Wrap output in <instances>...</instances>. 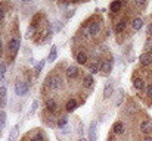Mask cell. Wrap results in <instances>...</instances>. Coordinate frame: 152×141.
Wrapping results in <instances>:
<instances>
[{"instance_id": "6da1fadb", "label": "cell", "mask_w": 152, "mask_h": 141, "mask_svg": "<svg viewBox=\"0 0 152 141\" xmlns=\"http://www.w3.org/2000/svg\"><path fill=\"white\" fill-rule=\"evenodd\" d=\"M48 85H49V88H50V90H58V88H61L62 81H61V78H59V77H50V78H49V81H48Z\"/></svg>"}, {"instance_id": "7a4b0ae2", "label": "cell", "mask_w": 152, "mask_h": 141, "mask_svg": "<svg viewBox=\"0 0 152 141\" xmlns=\"http://www.w3.org/2000/svg\"><path fill=\"white\" fill-rule=\"evenodd\" d=\"M15 93L18 94V95H27L28 93V85L25 84V82H16V85H15Z\"/></svg>"}, {"instance_id": "3957f363", "label": "cell", "mask_w": 152, "mask_h": 141, "mask_svg": "<svg viewBox=\"0 0 152 141\" xmlns=\"http://www.w3.org/2000/svg\"><path fill=\"white\" fill-rule=\"evenodd\" d=\"M78 72H80V69H78V66H74V65H71V66H68V69H66V78L68 80H74V78H77L78 77Z\"/></svg>"}, {"instance_id": "277c9868", "label": "cell", "mask_w": 152, "mask_h": 141, "mask_svg": "<svg viewBox=\"0 0 152 141\" xmlns=\"http://www.w3.org/2000/svg\"><path fill=\"white\" fill-rule=\"evenodd\" d=\"M19 46H21V40L19 38H12L10 41H9V51H12V53H16L18 50H19Z\"/></svg>"}, {"instance_id": "5b68a950", "label": "cell", "mask_w": 152, "mask_h": 141, "mask_svg": "<svg viewBox=\"0 0 152 141\" xmlns=\"http://www.w3.org/2000/svg\"><path fill=\"white\" fill-rule=\"evenodd\" d=\"M89 141H96L98 137H96V122H92L90 127H89Z\"/></svg>"}, {"instance_id": "8992f818", "label": "cell", "mask_w": 152, "mask_h": 141, "mask_svg": "<svg viewBox=\"0 0 152 141\" xmlns=\"http://www.w3.org/2000/svg\"><path fill=\"white\" fill-rule=\"evenodd\" d=\"M114 93V82H108L106 85H105V88H103V98H109L111 95Z\"/></svg>"}, {"instance_id": "52a82bcc", "label": "cell", "mask_w": 152, "mask_h": 141, "mask_svg": "<svg viewBox=\"0 0 152 141\" xmlns=\"http://www.w3.org/2000/svg\"><path fill=\"white\" fill-rule=\"evenodd\" d=\"M151 129H152V124H151V121H143L142 124H140V131L143 132V134H149L151 132Z\"/></svg>"}, {"instance_id": "ba28073f", "label": "cell", "mask_w": 152, "mask_h": 141, "mask_svg": "<svg viewBox=\"0 0 152 141\" xmlns=\"http://www.w3.org/2000/svg\"><path fill=\"white\" fill-rule=\"evenodd\" d=\"M151 53L149 51H146V53H143V54H140V57H139V60H140V63L143 65V66H148L149 63H151Z\"/></svg>"}, {"instance_id": "9c48e42d", "label": "cell", "mask_w": 152, "mask_h": 141, "mask_svg": "<svg viewBox=\"0 0 152 141\" xmlns=\"http://www.w3.org/2000/svg\"><path fill=\"white\" fill-rule=\"evenodd\" d=\"M99 30H101V24L99 22H93V24H90V27H89V34L90 35H96L98 33H99Z\"/></svg>"}, {"instance_id": "30bf717a", "label": "cell", "mask_w": 152, "mask_h": 141, "mask_svg": "<svg viewBox=\"0 0 152 141\" xmlns=\"http://www.w3.org/2000/svg\"><path fill=\"white\" fill-rule=\"evenodd\" d=\"M112 131L115 132V134H118V135H121V134H124V124L123 122H115L114 124V127H112Z\"/></svg>"}, {"instance_id": "8fae6325", "label": "cell", "mask_w": 152, "mask_h": 141, "mask_svg": "<svg viewBox=\"0 0 152 141\" xmlns=\"http://www.w3.org/2000/svg\"><path fill=\"white\" fill-rule=\"evenodd\" d=\"M6 97H7V88H6L4 85H1V87H0V106H4Z\"/></svg>"}, {"instance_id": "7c38bea8", "label": "cell", "mask_w": 152, "mask_h": 141, "mask_svg": "<svg viewBox=\"0 0 152 141\" xmlns=\"http://www.w3.org/2000/svg\"><path fill=\"white\" fill-rule=\"evenodd\" d=\"M75 107H77V101H75L74 98L68 100V101H66V104H65L66 112H72V110H75Z\"/></svg>"}, {"instance_id": "4fadbf2b", "label": "cell", "mask_w": 152, "mask_h": 141, "mask_svg": "<svg viewBox=\"0 0 152 141\" xmlns=\"http://www.w3.org/2000/svg\"><path fill=\"white\" fill-rule=\"evenodd\" d=\"M101 71L103 74H109L112 71V63L111 62H103L101 65Z\"/></svg>"}, {"instance_id": "5bb4252c", "label": "cell", "mask_w": 152, "mask_h": 141, "mask_svg": "<svg viewBox=\"0 0 152 141\" xmlns=\"http://www.w3.org/2000/svg\"><path fill=\"white\" fill-rule=\"evenodd\" d=\"M87 62V54L84 53V51H80L78 54H77V63L78 65H84Z\"/></svg>"}, {"instance_id": "9a60e30c", "label": "cell", "mask_w": 152, "mask_h": 141, "mask_svg": "<svg viewBox=\"0 0 152 141\" xmlns=\"http://www.w3.org/2000/svg\"><path fill=\"white\" fill-rule=\"evenodd\" d=\"M56 57H58V50H56V46H52L50 53H49V56H48V60H49V62H55V60H56Z\"/></svg>"}, {"instance_id": "2e32d148", "label": "cell", "mask_w": 152, "mask_h": 141, "mask_svg": "<svg viewBox=\"0 0 152 141\" xmlns=\"http://www.w3.org/2000/svg\"><path fill=\"white\" fill-rule=\"evenodd\" d=\"M132 27H133V30H140L142 27H143V21L140 19V18H136V19H133V22H132Z\"/></svg>"}, {"instance_id": "e0dca14e", "label": "cell", "mask_w": 152, "mask_h": 141, "mask_svg": "<svg viewBox=\"0 0 152 141\" xmlns=\"http://www.w3.org/2000/svg\"><path fill=\"white\" fill-rule=\"evenodd\" d=\"M83 85H84L86 88L92 87V85H93V77H92V75H86L84 80H83Z\"/></svg>"}, {"instance_id": "ac0fdd59", "label": "cell", "mask_w": 152, "mask_h": 141, "mask_svg": "<svg viewBox=\"0 0 152 141\" xmlns=\"http://www.w3.org/2000/svg\"><path fill=\"white\" fill-rule=\"evenodd\" d=\"M46 107H48V110H50V112H55V110H56V101H55L53 98H49V100H46Z\"/></svg>"}, {"instance_id": "d6986e66", "label": "cell", "mask_w": 152, "mask_h": 141, "mask_svg": "<svg viewBox=\"0 0 152 141\" xmlns=\"http://www.w3.org/2000/svg\"><path fill=\"white\" fill-rule=\"evenodd\" d=\"M121 4H123V3H121L120 0H118V1H112V3L109 4V10H111V12H118V9L121 7Z\"/></svg>"}, {"instance_id": "ffe728a7", "label": "cell", "mask_w": 152, "mask_h": 141, "mask_svg": "<svg viewBox=\"0 0 152 141\" xmlns=\"http://www.w3.org/2000/svg\"><path fill=\"white\" fill-rule=\"evenodd\" d=\"M126 24H127V19H123V21H120V22L117 24V27H115V31H117V33H121V31H124V28H126Z\"/></svg>"}, {"instance_id": "44dd1931", "label": "cell", "mask_w": 152, "mask_h": 141, "mask_svg": "<svg viewBox=\"0 0 152 141\" xmlns=\"http://www.w3.org/2000/svg\"><path fill=\"white\" fill-rule=\"evenodd\" d=\"M133 85H134V88H136V90H142L145 84H143V80H140V78H136V80L133 81Z\"/></svg>"}, {"instance_id": "7402d4cb", "label": "cell", "mask_w": 152, "mask_h": 141, "mask_svg": "<svg viewBox=\"0 0 152 141\" xmlns=\"http://www.w3.org/2000/svg\"><path fill=\"white\" fill-rule=\"evenodd\" d=\"M6 125V112L0 110V129H3Z\"/></svg>"}, {"instance_id": "603a6c76", "label": "cell", "mask_w": 152, "mask_h": 141, "mask_svg": "<svg viewBox=\"0 0 152 141\" xmlns=\"http://www.w3.org/2000/svg\"><path fill=\"white\" fill-rule=\"evenodd\" d=\"M16 135H18V127H13V128H12V131H10V134H9L7 141H15Z\"/></svg>"}, {"instance_id": "cb8c5ba5", "label": "cell", "mask_w": 152, "mask_h": 141, "mask_svg": "<svg viewBox=\"0 0 152 141\" xmlns=\"http://www.w3.org/2000/svg\"><path fill=\"white\" fill-rule=\"evenodd\" d=\"M45 140V135L42 132H36L33 137H31V141H43Z\"/></svg>"}, {"instance_id": "d4e9b609", "label": "cell", "mask_w": 152, "mask_h": 141, "mask_svg": "<svg viewBox=\"0 0 152 141\" xmlns=\"http://www.w3.org/2000/svg\"><path fill=\"white\" fill-rule=\"evenodd\" d=\"M98 71H101L99 63H98V62H96V63H92V65H90V72H92V74H96Z\"/></svg>"}, {"instance_id": "484cf974", "label": "cell", "mask_w": 152, "mask_h": 141, "mask_svg": "<svg viewBox=\"0 0 152 141\" xmlns=\"http://www.w3.org/2000/svg\"><path fill=\"white\" fill-rule=\"evenodd\" d=\"M43 66H45V60H40L37 65H36V74L39 75L40 72H42V69H43Z\"/></svg>"}, {"instance_id": "4316f807", "label": "cell", "mask_w": 152, "mask_h": 141, "mask_svg": "<svg viewBox=\"0 0 152 141\" xmlns=\"http://www.w3.org/2000/svg\"><path fill=\"white\" fill-rule=\"evenodd\" d=\"M66 122H68V118H66V116H62V118L58 121V127H59V128H62V127H65V125H66Z\"/></svg>"}, {"instance_id": "83f0119b", "label": "cell", "mask_w": 152, "mask_h": 141, "mask_svg": "<svg viewBox=\"0 0 152 141\" xmlns=\"http://www.w3.org/2000/svg\"><path fill=\"white\" fill-rule=\"evenodd\" d=\"M37 106H39V101H37V100H34V101H33V106H31V110H30V115H33V113L36 112Z\"/></svg>"}, {"instance_id": "f1b7e54d", "label": "cell", "mask_w": 152, "mask_h": 141, "mask_svg": "<svg viewBox=\"0 0 152 141\" xmlns=\"http://www.w3.org/2000/svg\"><path fill=\"white\" fill-rule=\"evenodd\" d=\"M34 31H36V28H34V27L31 25V27H30V28L27 30V35H28V37H31V35L34 34Z\"/></svg>"}, {"instance_id": "f546056e", "label": "cell", "mask_w": 152, "mask_h": 141, "mask_svg": "<svg viewBox=\"0 0 152 141\" xmlns=\"http://www.w3.org/2000/svg\"><path fill=\"white\" fill-rule=\"evenodd\" d=\"M118 94H120V95L117 97V101H115V104H117V106H120V103L123 101V91H120Z\"/></svg>"}, {"instance_id": "4dcf8cb0", "label": "cell", "mask_w": 152, "mask_h": 141, "mask_svg": "<svg viewBox=\"0 0 152 141\" xmlns=\"http://www.w3.org/2000/svg\"><path fill=\"white\" fill-rule=\"evenodd\" d=\"M4 69H6V66L0 63V80H3V75H4Z\"/></svg>"}, {"instance_id": "1f68e13d", "label": "cell", "mask_w": 152, "mask_h": 141, "mask_svg": "<svg viewBox=\"0 0 152 141\" xmlns=\"http://www.w3.org/2000/svg\"><path fill=\"white\" fill-rule=\"evenodd\" d=\"M146 94H148L149 97H152V85H148V87H146Z\"/></svg>"}, {"instance_id": "d6a6232c", "label": "cell", "mask_w": 152, "mask_h": 141, "mask_svg": "<svg viewBox=\"0 0 152 141\" xmlns=\"http://www.w3.org/2000/svg\"><path fill=\"white\" fill-rule=\"evenodd\" d=\"M146 34H148V35H152V24L148 25V28H146Z\"/></svg>"}, {"instance_id": "836d02e7", "label": "cell", "mask_w": 152, "mask_h": 141, "mask_svg": "<svg viewBox=\"0 0 152 141\" xmlns=\"http://www.w3.org/2000/svg\"><path fill=\"white\" fill-rule=\"evenodd\" d=\"M3 18H4V12H3V10H1V9H0V21H1V19H3Z\"/></svg>"}, {"instance_id": "e575fe53", "label": "cell", "mask_w": 152, "mask_h": 141, "mask_svg": "<svg viewBox=\"0 0 152 141\" xmlns=\"http://www.w3.org/2000/svg\"><path fill=\"white\" fill-rule=\"evenodd\" d=\"M71 15H72V10H68V13H66V18H71Z\"/></svg>"}, {"instance_id": "d590c367", "label": "cell", "mask_w": 152, "mask_h": 141, "mask_svg": "<svg viewBox=\"0 0 152 141\" xmlns=\"http://www.w3.org/2000/svg\"><path fill=\"white\" fill-rule=\"evenodd\" d=\"M146 46H148V47H146V48H151V46H152V43H151V41H148V43H146Z\"/></svg>"}, {"instance_id": "8d00e7d4", "label": "cell", "mask_w": 152, "mask_h": 141, "mask_svg": "<svg viewBox=\"0 0 152 141\" xmlns=\"http://www.w3.org/2000/svg\"><path fill=\"white\" fill-rule=\"evenodd\" d=\"M143 141H152V138H151V137H146V138H145Z\"/></svg>"}, {"instance_id": "74e56055", "label": "cell", "mask_w": 152, "mask_h": 141, "mask_svg": "<svg viewBox=\"0 0 152 141\" xmlns=\"http://www.w3.org/2000/svg\"><path fill=\"white\" fill-rule=\"evenodd\" d=\"M78 141H89V140H86V138H80Z\"/></svg>"}, {"instance_id": "f35d334b", "label": "cell", "mask_w": 152, "mask_h": 141, "mask_svg": "<svg viewBox=\"0 0 152 141\" xmlns=\"http://www.w3.org/2000/svg\"><path fill=\"white\" fill-rule=\"evenodd\" d=\"M0 54H1V41H0Z\"/></svg>"}, {"instance_id": "ab89813d", "label": "cell", "mask_w": 152, "mask_h": 141, "mask_svg": "<svg viewBox=\"0 0 152 141\" xmlns=\"http://www.w3.org/2000/svg\"><path fill=\"white\" fill-rule=\"evenodd\" d=\"M109 141H115V140H109Z\"/></svg>"}]
</instances>
